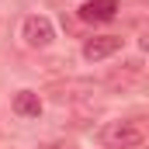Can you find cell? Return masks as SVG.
I'll return each mask as SVG.
<instances>
[{"label":"cell","mask_w":149,"mask_h":149,"mask_svg":"<svg viewBox=\"0 0 149 149\" xmlns=\"http://www.w3.org/2000/svg\"><path fill=\"white\" fill-rule=\"evenodd\" d=\"M149 132L142 118H121V121H108L104 132H101V142L108 149H139L146 146Z\"/></svg>","instance_id":"1"},{"label":"cell","mask_w":149,"mask_h":149,"mask_svg":"<svg viewBox=\"0 0 149 149\" xmlns=\"http://www.w3.org/2000/svg\"><path fill=\"white\" fill-rule=\"evenodd\" d=\"M21 38H24V45H31V49H45V45H52L56 28H52L49 17L31 14V17H24V24H21Z\"/></svg>","instance_id":"2"},{"label":"cell","mask_w":149,"mask_h":149,"mask_svg":"<svg viewBox=\"0 0 149 149\" xmlns=\"http://www.w3.org/2000/svg\"><path fill=\"white\" fill-rule=\"evenodd\" d=\"M114 52H121V38L118 35H94V38L83 42V59H87V63L111 59Z\"/></svg>","instance_id":"3"},{"label":"cell","mask_w":149,"mask_h":149,"mask_svg":"<svg viewBox=\"0 0 149 149\" xmlns=\"http://www.w3.org/2000/svg\"><path fill=\"white\" fill-rule=\"evenodd\" d=\"M104 83H108L111 90H132L135 83H142V63L132 59V63H125L121 70H111Z\"/></svg>","instance_id":"4"},{"label":"cell","mask_w":149,"mask_h":149,"mask_svg":"<svg viewBox=\"0 0 149 149\" xmlns=\"http://www.w3.org/2000/svg\"><path fill=\"white\" fill-rule=\"evenodd\" d=\"M118 17V0H87L80 7V21L101 24V21H114Z\"/></svg>","instance_id":"5"},{"label":"cell","mask_w":149,"mask_h":149,"mask_svg":"<svg viewBox=\"0 0 149 149\" xmlns=\"http://www.w3.org/2000/svg\"><path fill=\"white\" fill-rule=\"evenodd\" d=\"M14 111L21 114V118H38L42 114V97H38L35 90H17L14 94Z\"/></svg>","instance_id":"6"}]
</instances>
